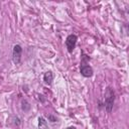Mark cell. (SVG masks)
I'll list each match as a JSON object with an SVG mask.
<instances>
[{"instance_id": "1", "label": "cell", "mask_w": 129, "mask_h": 129, "mask_svg": "<svg viewBox=\"0 0 129 129\" xmlns=\"http://www.w3.org/2000/svg\"><path fill=\"white\" fill-rule=\"evenodd\" d=\"M114 101H115V93L113 89L108 87L105 91V108L107 112H111L114 106Z\"/></svg>"}, {"instance_id": "2", "label": "cell", "mask_w": 129, "mask_h": 129, "mask_svg": "<svg viewBox=\"0 0 129 129\" xmlns=\"http://www.w3.org/2000/svg\"><path fill=\"white\" fill-rule=\"evenodd\" d=\"M77 40H78V37H77L76 34H70L67 37V39H66V45H67V48H68V51L69 52H73V50L76 47Z\"/></svg>"}, {"instance_id": "3", "label": "cell", "mask_w": 129, "mask_h": 129, "mask_svg": "<svg viewBox=\"0 0 129 129\" xmlns=\"http://www.w3.org/2000/svg\"><path fill=\"white\" fill-rule=\"evenodd\" d=\"M21 53H22V47L19 44H15L13 46V61L14 63H19L21 59Z\"/></svg>"}, {"instance_id": "4", "label": "cell", "mask_w": 129, "mask_h": 129, "mask_svg": "<svg viewBox=\"0 0 129 129\" xmlns=\"http://www.w3.org/2000/svg\"><path fill=\"white\" fill-rule=\"evenodd\" d=\"M80 72L82 74V76L86 77V78H90L93 76V69L91 66L87 64V63H82L80 67Z\"/></svg>"}, {"instance_id": "5", "label": "cell", "mask_w": 129, "mask_h": 129, "mask_svg": "<svg viewBox=\"0 0 129 129\" xmlns=\"http://www.w3.org/2000/svg\"><path fill=\"white\" fill-rule=\"evenodd\" d=\"M52 80H53V74H52L51 72H46V73L43 75V81H44L45 84L50 85L51 82H52Z\"/></svg>"}, {"instance_id": "6", "label": "cell", "mask_w": 129, "mask_h": 129, "mask_svg": "<svg viewBox=\"0 0 129 129\" xmlns=\"http://www.w3.org/2000/svg\"><path fill=\"white\" fill-rule=\"evenodd\" d=\"M38 127L39 129H46V121L44 120V118L42 117L38 118Z\"/></svg>"}, {"instance_id": "7", "label": "cell", "mask_w": 129, "mask_h": 129, "mask_svg": "<svg viewBox=\"0 0 129 129\" xmlns=\"http://www.w3.org/2000/svg\"><path fill=\"white\" fill-rule=\"evenodd\" d=\"M48 120L51 121V122H55L57 119H56L54 116H52V115H48Z\"/></svg>"}, {"instance_id": "8", "label": "cell", "mask_w": 129, "mask_h": 129, "mask_svg": "<svg viewBox=\"0 0 129 129\" xmlns=\"http://www.w3.org/2000/svg\"><path fill=\"white\" fill-rule=\"evenodd\" d=\"M67 129H76V128H75V127H68Z\"/></svg>"}]
</instances>
